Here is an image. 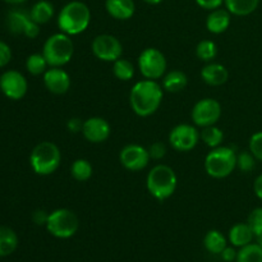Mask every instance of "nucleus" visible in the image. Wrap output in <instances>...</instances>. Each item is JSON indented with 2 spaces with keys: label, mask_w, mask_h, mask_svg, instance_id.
Segmentation results:
<instances>
[{
  "label": "nucleus",
  "mask_w": 262,
  "mask_h": 262,
  "mask_svg": "<svg viewBox=\"0 0 262 262\" xmlns=\"http://www.w3.org/2000/svg\"><path fill=\"white\" fill-rule=\"evenodd\" d=\"M163 87L154 79H142L130 90L129 104L138 117H150L155 114L163 102Z\"/></svg>",
  "instance_id": "f257e3e1"
},
{
  "label": "nucleus",
  "mask_w": 262,
  "mask_h": 262,
  "mask_svg": "<svg viewBox=\"0 0 262 262\" xmlns=\"http://www.w3.org/2000/svg\"><path fill=\"white\" fill-rule=\"evenodd\" d=\"M91 23V10L84 3L74 0L61 8L58 15V26L63 33L76 36L84 32Z\"/></svg>",
  "instance_id": "f03ea898"
},
{
  "label": "nucleus",
  "mask_w": 262,
  "mask_h": 262,
  "mask_svg": "<svg viewBox=\"0 0 262 262\" xmlns=\"http://www.w3.org/2000/svg\"><path fill=\"white\" fill-rule=\"evenodd\" d=\"M178 184V178L173 168L165 164L155 165L147 174L146 187L154 199L165 201L174 194Z\"/></svg>",
  "instance_id": "7ed1b4c3"
},
{
  "label": "nucleus",
  "mask_w": 262,
  "mask_h": 262,
  "mask_svg": "<svg viewBox=\"0 0 262 262\" xmlns=\"http://www.w3.org/2000/svg\"><path fill=\"white\" fill-rule=\"evenodd\" d=\"M61 163V152L58 146L50 141L37 143L31 151L30 165L38 176L55 173Z\"/></svg>",
  "instance_id": "20e7f679"
},
{
  "label": "nucleus",
  "mask_w": 262,
  "mask_h": 262,
  "mask_svg": "<svg viewBox=\"0 0 262 262\" xmlns=\"http://www.w3.org/2000/svg\"><path fill=\"white\" fill-rule=\"evenodd\" d=\"M237 168V154L233 148L219 146L205 158V170L211 178L223 179L229 177Z\"/></svg>",
  "instance_id": "39448f33"
},
{
  "label": "nucleus",
  "mask_w": 262,
  "mask_h": 262,
  "mask_svg": "<svg viewBox=\"0 0 262 262\" xmlns=\"http://www.w3.org/2000/svg\"><path fill=\"white\" fill-rule=\"evenodd\" d=\"M74 54V43L67 33H54L45 41L42 55L49 67H63L72 60Z\"/></svg>",
  "instance_id": "423d86ee"
},
{
  "label": "nucleus",
  "mask_w": 262,
  "mask_h": 262,
  "mask_svg": "<svg viewBox=\"0 0 262 262\" xmlns=\"http://www.w3.org/2000/svg\"><path fill=\"white\" fill-rule=\"evenodd\" d=\"M45 227L53 237L68 239L78 230L79 219L72 210L56 209L49 214Z\"/></svg>",
  "instance_id": "0eeeda50"
},
{
  "label": "nucleus",
  "mask_w": 262,
  "mask_h": 262,
  "mask_svg": "<svg viewBox=\"0 0 262 262\" xmlns=\"http://www.w3.org/2000/svg\"><path fill=\"white\" fill-rule=\"evenodd\" d=\"M168 63L166 58L159 49L147 48L138 56V69L146 79H158L165 76Z\"/></svg>",
  "instance_id": "6e6552de"
},
{
  "label": "nucleus",
  "mask_w": 262,
  "mask_h": 262,
  "mask_svg": "<svg viewBox=\"0 0 262 262\" xmlns=\"http://www.w3.org/2000/svg\"><path fill=\"white\" fill-rule=\"evenodd\" d=\"M91 50L94 55L101 61L114 63L115 60L122 58L123 45L115 36L109 33H102L96 36L91 43Z\"/></svg>",
  "instance_id": "1a4fd4ad"
},
{
  "label": "nucleus",
  "mask_w": 262,
  "mask_h": 262,
  "mask_svg": "<svg viewBox=\"0 0 262 262\" xmlns=\"http://www.w3.org/2000/svg\"><path fill=\"white\" fill-rule=\"evenodd\" d=\"M191 117L197 127L205 128L215 125L222 117V105L215 99H202L194 104Z\"/></svg>",
  "instance_id": "9d476101"
},
{
  "label": "nucleus",
  "mask_w": 262,
  "mask_h": 262,
  "mask_svg": "<svg viewBox=\"0 0 262 262\" xmlns=\"http://www.w3.org/2000/svg\"><path fill=\"white\" fill-rule=\"evenodd\" d=\"M200 140V132L191 124H178L169 133V143L178 152L193 150Z\"/></svg>",
  "instance_id": "9b49d317"
},
{
  "label": "nucleus",
  "mask_w": 262,
  "mask_h": 262,
  "mask_svg": "<svg viewBox=\"0 0 262 262\" xmlns=\"http://www.w3.org/2000/svg\"><path fill=\"white\" fill-rule=\"evenodd\" d=\"M0 90L10 100H20L26 96L28 90V82L20 72L10 69L0 76Z\"/></svg>",
  "instance_id": "f8f14e48"
},
{
  "label": "nucleus",
  "mask_w": 262,
  "mask_h": 262,
  "mask_svg": "<svg viewBox=\"0 0 262 262\" xmlns=\"http://www.w3.org/2000/svg\"><path fill=\"white\" fill-rule=\"evenodd\" d=\"M120 164L129 171L143 170L150 163L151 158L147 148L141 145H127L119 154Z\"/></svg>",
  "instance_id": "ddd939ff"
},
{
  "label": "nucleus",
  "mask_w": 262,
  "mask_h": 262,
  "mask_svg": "<svg viewBox=\"0 0 262 262\" xmlns=\"http://www.w3.org/2000/svg\"><path fill=\"white\" fill-rule=\"evenodd\" d=\"M112 127L109 122L101 117L89 118L83 122L82 127V135L89 142L91 143H102L110 137Z\"/></svg>",
  "instance_id": "4468645a"
},
{
  "label": "nucleus",
  "mask_w": 262,
  "mask_h": 262,
  "mask_svg": "<svg viewBox=\"0 0 262 262\" xmlns=\"http://www.w3.org/2000/svg\"><path fill=\"white\" fill-rule=\"evenodd\" d=\"M43 84L54 95H64L71 89V77L61 67H50L43 73Z\"/></svg>",
  "instance_id": "2eb2a0df"
},
{
  "label": "nucleus",
  "mask_w": 262,
  "mask_h": 262,
  "mask_svg": "<svg viewBox=\"0 0 262 262\" xmlns=\"http://www.w3.org/2000/svg\"><path fill=\"white\" fill-rule=\"evenodd\" d=\"M201 78L209 86H223L229 79V72L220 63H207L201 69Z\"/></svg>",
  "instance_id": "dca6fc26"
},
{
  "label": "nucleus",
  "mask_w": 262,
  "mask_h": 262,
  "mask_svg": "<svg viewBox=\"0 0 262 262\" xmlns=\"http://www.w3.org/2000/svg\"><path fill=\"white\" fill-rule=\"evenodd\" d=\"M105 8L110 17L118 20L129 19L136 12V5L133 0H106Z\"/></svg>",
  "instance_id": "f3484780"
},
{
  "label": "nucleus",
  "mask_w": 262,
  "mask_h": 262,
  "mask_svg": "<svg viewBox=\"0 0 262 262\" xmlns=\"http://www.w3.org/2000/svg\"><path fill=\"white\" fill-rule=\"evenodd\" d=\"M230 26V12L228 9H217L211 10L206 19V28L209 32L214 35H220L225 32Z\"/></svg>",
  "instance_id": "a211bd4d"
},
{
  "label": "nucleus",
  "mask_w": 262,
  "mask_h": 262,
  "mask_svg": "<svg viewBox=\"0 0 262 262\" xmlns=\"http://www.w3.org/2000/svg\"><path fill=\"white\" fill-rule=\"evenodd\" d=\"M253 237L255 234L247 223L235 224L229 230V242L232 243L233 247H245V246L252 243Z\"/></svg>",
  "instance_id": "6ab92c4d"
},
{
  "label": "nucleus",
  "mask_w": 262,
  "mask_h": 262,
  "mask_svg": "<svg viewBox=\"0 0 262 262\" xmlns=\"http://www.w3.org/2000/svg\"><path fill=\"white\" fill-rule=\"evenodd\" d=\"M18 247V235L12 228L0 225V257L10 256Z\"/></svg>",
  "instance_id": "aec40b11"
},
{
  "label": "nucleus",
  "mask_w": 262,
  "mask_h": 262,
  "mask_svg": "<svg viewBox=\"0 0 262 262\" xmlns=\"http://www.w3.org/2000/svg\"><path fill=\"white\" fill-rule=\"evenodd\" d=\"M188 77L182 71H170L164 76L163 89L168 92H181L186 89Z\"/></svg>",
  "instance_id": "412c9836"
},
{
  "label": "nucleus",
  "mask_w": 262,
  "mask_h": 262,
  "mask_svg": "<svg viewBox=\"0 0 262 262\" xmlns=\"http://www.w3.org/2000/svg\"><path fill=\"white\" fill-rule=\"evenodd\" d=\"M224 4L230 14L245 17L257 9L260 0H224Z\"/></svg>",
  "instance_id": "4be33fe9"
},
{
  "label": "nucleus",
  "mask_w": 262,
  "mask_h": 262,
  "mask_svg": "<svg viewBox=\"0 0 262 262\" xmlns=\"http://www.w3.org/2000/svg\"><path fill=\"white\" fill-rule=\"evenodd\" d=\"M30 22V13L27 14L23 10H12V12H9V14L7 17L8 30L12 33H15V35H20V33L23 35L26 27H27Z\"/></svg>",
  "instance_id": "5701e85b"
},
{
  "label": "nucleus",
  "mask_w": 262,
  "mask_h": 262,
  "mask_svg": "<svg viewBox=\"0 0 262 262\" xmlns=\"http://www.w3.org/2000/svg\"><path fill=\"white\" fill-rule=\"evenodd\" d=\"M30 17L38 25H45L54 17V5L48 0H40L31 8Z\"/></svg>",
  "instance_id": "b1692460"
},
{
  "label": "nucleus",
  "mask_w": 262,
  "mask_h": 262,
  "mask_svg": "<svg viewBox=\"0 0 262 262\" xmlns=\"http://www.w3.org/2000/svg\"><path fill=\"white\" fill-rule=\"evenodd\" d=\"M204 246L212 255H220L227 247V238L219 230H210L205 235Z\"/></svg>",
  "instance_id": "393cba45"
},
{
  "label": "nucleus",
  "mask_w": 262,
  "mask_h": 262,
  "mask_svg": "<svg viewBox=\"0 0 262 262\" xmlns=\"http://www.w3.org/2000/svg\"><path fill=\"white\" fill-rule=\"evenodd\" d=\"M92 173H94V168L86 159H77L71 166V174L77 182L89 181L92 177Z\"/></svg>",
  "instance_id": "a878e982"
},
{
  "label": "nucleus",
  "mask_w": 262,
  "mask_h": 262,
  "mask_svg": "<svg viewBox=\"0 0 262 262\" xmlns=\"http://www.w3.org/2000/svg\"><path fill=\"white\" fill-rule=\"evenodd\" d=\"M200 138L206 143L209 147L215 148L219 147L222 145L223 140H224V133L216 125H209V127L202 128L201 133H200Z\"/></svg>",
  "instance_id": "bb28decb"
},
{
  "label": "nucleus",
  "mask_w": 262,
  "mask_h": 262,
  "mask_svg": "<svg viewBox=\"0 0 262 262\" xmlns=\"http://www.w3.org/2000/svg\"><path fill=\"white\" fill-rule=\"evenodd\" d=\"M237 262H262V247L258 243L241 247L237 253Z\"/></svg>",
  "instance_id": "cd10ccee"
},
{
  "label": "nucleus",
  "mask_w": 262,
  "mask_h": 262,
  "mask_svg": "<svg viewBox=\"0 0 262 262\" xmlns=\"http://www.w3.org/2000/svg\"><path fill=\"white\" fill-rule=\"evenodd\" d=\"M48 61H46L45 56L42 55V53L38 54H31L27 59H26V69L30 74L32 76H40L43 74L48 71Z\"/></svg>",
  "instance_id": "c85d7f7f"
},
{
  "label": "nucleus",
  "mask_w": 262,
  "mask_h": 262,
  "mask_svg": "<svg viewBox=\"0 0 262 262\" xmlns=\"http://www.w3.org/2000/svg\"><path fill=\"white\" fill-rule=\"evenodd\" d=\"M196 55L205 63H211L217 55V46L211 40H202L196 46Z\"/></svg>",
  "instance_id": "c756f323"
},
{
  "label": "nucleus",
  "mask_w": 262,
  "mask_h": 262,
  "mask_svg": "<svg viewBox=\"0 0 262 262\" xmlns=\"http://www.w3.org/2000/svg\"><path fill=\"white\" fill-rule=\"evenodd\" d=\"M113 73L120 81H130L135 76V66L127 59H118L113 64Z\"/></svg>",
  "instance_id": "7c9ffc66"
},
{
  "label": "nucleus",
  "mask_w": 262,
  "mask_h": 262,
  "mask_svg": "<svg viewBox=\"0 0 262 262\" xmlns=\"http://www.w3.org/2000/svg\"><path fill=\"white\" fill-rule=\"evenodd\" d=\"M256 165V158L251 151H243L237 155V168L243 173H250Z\"/></svg>",
  "instance_id": "2f4dec72"
},
{
  "label": "nucleus",
  "mask_w": 262,
  "mask_h": 262,
  "mask_svg": "<svg viewBox=\"0 0 262 262\" xmlns=\"http://www.w3.org/2000/svg\"><path fill=\"white\" fill-rule=\"evenodd\" d=\"M247 224L252 229L255 237H258V235L262 234V207H257V209L251 211Z\"/></svg>",
  "instance_id": "473e14b6"
},
{
  "label": "nucleus",
  "mask_w": 262,
  "mask_h": 262,
  "mask_svg": "<svg viewBox=\"0 0 262 262\" xmlns=\"http://www.w3.org/2000/svg\"><path fill=\"white\" fill-rule=\"evenodd\" d=\"M250 151L255 156L256 160L262 161V130L256 132L250 138Z\"/></svg>",
  "instance_id": "72a5a7b5"
},
{
  "label": "nucleus",
  "mask_w": 262,
  "mask_h": 262,
  "mask_svg": "<svg viewBox=\"0 0 262 262\" xmlns=\"http://www.w3.org/2000/svg\"><path fill=\"white\" fill-rule=\"evenodd\" d=\"M148 154H150V158L154 159V160H161L163 158H165L166 155V146L165 143L160 142H154L152 145L148 148Z\"/></svg>",
  "instance_id": "f704fd0d"
},
{
  "label": "nucleus",
  "mask_w": 262,
  "mask_h": 262,
  "mask_svg": "<svg viewBox=\"0 0 262 262\" xmlns=\"http://www.w3.org/2000/svg\"><path fill=\"white\" fill-rule=\"evenodd\" d=\"M12 59V49L4 41H0V68L8 66Z\"/></svg>",
  "instance_id": "c9c22d12"
},
{
  "label": "nucleus",
  "mask_w": 262,
  "mask_h": 262,
  "mask_svg": "<svg viewBox=\"0 0 262 262\" xmlns=\"http://www.w3.org/2000/svg\"><path fill=\"white\" fill-rule=\"evenodd\" d=\"M197 5L206 10H215L220 8L224 3V0H196Z\"/></svg>",
  "instance_id": "e433bc0d"
},
{
  "label": "nucleus",
  "mask_w": 262,
  "mask_h": 262,
  "mask_svg": "<svg viewBox=\"0 0 262 262\" xmlns=\"http://www.w3.org/2000/svg\"><path fill=\"white\" fill-rule=\"evenodd\" d=\"M82 127H83V122L79 118H71L67 122V129L71 133H79L82 132Z\"/></svg>",
  "instance_id": "4c0bfd02"
},
{
  "label": "nucleus",
  "mask_w": 262,
  "mask_h": 262,
  "mask_svg": "<svg viewBox=\"0 0 262 262\" xmlns=\"http://www.w3.org/2000/svg\"><path fill=\"white\" fill-rule=\"evenodd\" d=\"M49 214L45 210H36L32 214V220L36 225H46Z\"/></svg>",
  "instance_id": "58836bf2"
},
{
  "label": "nucleus",
  "mask_w": 262,
  "mask_h": 262,
  "mask_svg": "<svg viewBox=\"0 0 262 262\" xmlns=\"http://www.w3.org/2000/svg\"><path fill=\"white\" fill-rule=\"evenodd\" d=\"M237 251H235V248L234 247H225L224 248V251H223L222 253H220V255H222V258L224 261H227V262H232V261H234V260H237Z\"/></svg>",
  "instance_id": "ea45409f"
},
{
  "label": "nucleus",
  "mask_w": 262,
  "mask_h": 262,
  "mask_svg": "<svg viewBox=\"0 0 262 262\" xmlns=\"http://www.w3.org/2000/svg\"><path fill=\"white\" fill-rule=\"evenodd\" d=\"M253 191H255V194L258 197V199L262 200V174L256 178L255 184H253Z\"/></svg>",
  "instance_id": "a19ab883"
},
{
  "label": "nucleus",
  "mask_w": 262,
  "mask_h": 262,
  "mask_svg": "<svg viewBox=\"0 0 262 262\" xmlns=\"http://www.w3.org/2000/svg\"><path fill=\"white\" fill-rule=\"evenodd\" d=\"M4 2L8 3V4L17 5V4H22V3H25L26 0H4Z\"/></svg>",
  "instance_id": "79ce46f5"
},
{
  "label": "nucleus",
  "mask_w": 262,
  "mask_h": 262,
  "mask_svg": "<svg viewBox=\"0 0 262 262\" xmlns=\"http://www.w3.org/2000/svg\"><path fill=\"white\" fill-rule=\"evenodd\" d=\"M145 3H147V4H151V5H156V4H160V3H163L164 0H143Z\"/></svg>",
  "instance_id": "37998d69"
},
{
  "label": "nucleus",
  "mask_w": 262,
  "mask_h": 262,
  "mask_svg": "<svg viewBox=\"0 0 262 262\" xmlns=\"http://www.w3.org/2000/svg\"><path fill=\"white\" fill-rule=\"evenodd\" d=\"M257 243L262 247V234L258 235V237H257Z\"/></svg>",
  "instance_id": "c03bdc74"
}]
</instances>
